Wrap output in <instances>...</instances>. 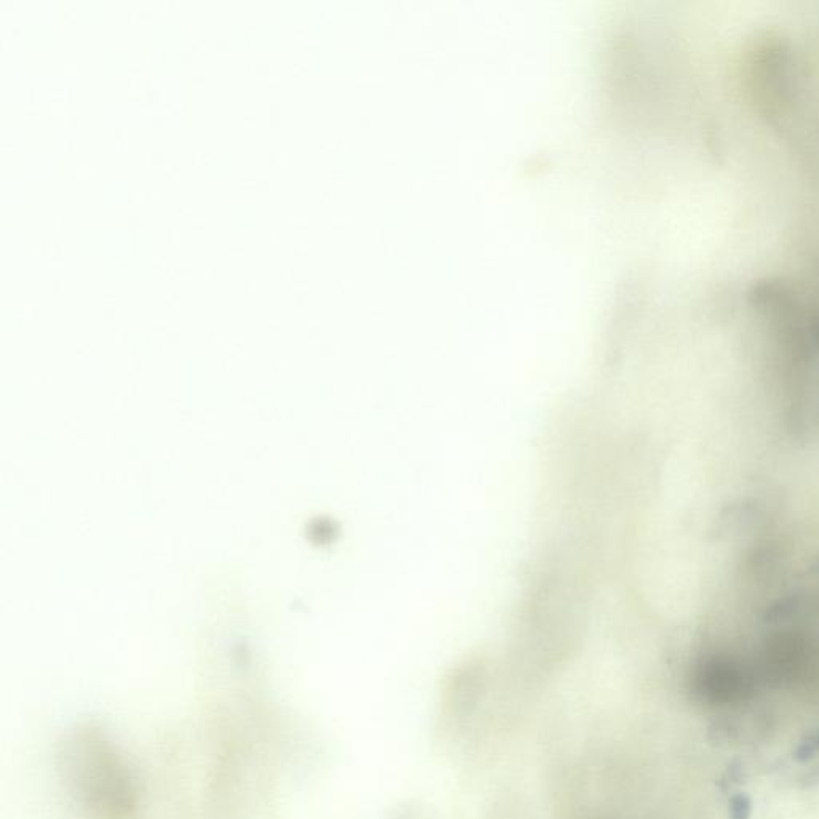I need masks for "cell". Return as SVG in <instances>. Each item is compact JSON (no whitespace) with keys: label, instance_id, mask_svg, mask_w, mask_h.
Wrapping results in <instances>:
<instances>
[{"label":"cell","instance_id":"obj_3","mask_svg":"<svg viewBox=\"0 0 819 819\" xmlns=\"http://www.w3.org/2000/svg\"><path fill=\"white\" fill-rule=\"evenodd\" d=\"M819 753V730L815 735L808 736L807 740L804 741V743H800V746L797 747L796 754H794V757H796V761L805 762L810 761V758H813L815 755Z\"/></svg>","mask_w":819,"mask_h":819},{"label":"cell","instance_id":"obj_1","mask_svg":"<svg viewBox=\"0 0 819 819\" xmlns=\"http://www.w3.org/2000/svg\"><path fill=\"white\" fill-rule=\"evenodd\" d=\"M67 793L97 819H137L138 789L126 757L97 723L67 730L56 753Z\"/></svg>","mask_w":819,"mask_h":819},{"label":"cell","instance_id":"obj_2","mask_svg":"<svg viewBox=\"0 0 819 819\" xmlns=\"http://www.w3.org/2000/svg\"><path fill=\"white\" fill-rule=\"evenodd\" d=\"M729 817L730 819H751L753 817V800L747 794L737 793L730 797Z\"/></svg>","mask_w":819,"mask_h":819}]
</instances>
